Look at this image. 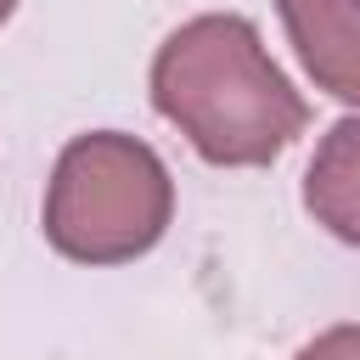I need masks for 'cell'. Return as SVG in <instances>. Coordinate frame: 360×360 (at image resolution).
Here are the masks:
<instances>
[{
  "label": "cell",
  "mask_w": 360,
  "mask_h": 360,
  "mask_svg": "<svg viewBox=\"0 0 360 360\" xmlns=\"http://www.w3.org/2000/svg\"><path fill=\"white\" fill-rule=\"evenodd\" d=\"M304 208L338 242L360 248V118H338L304 174Z\"/></svg>",
  "instance_id": "277c9868"
},
{
  "label": "cell",
  "mask_w": 360,
  "mask_h": 360,
  "mask_svg": "<svg viewBox=\"0 0 360 360\" xmlns=\"http://www.w3.org/2000/svg\"><path fill=\"white\" fill-rule=\"evenodd\" d=\"M309 79L360 107V0H276Z\"/></svg>",
  "instance_id": "3957f363"
},
{
  "label": "cell",
  "mask_w": 360,
  "mask_h": 360,
  "mask_svg": "<svg viewBox=\"0 0 360 360\" xmlns=\"http://www.w3.org/2000/svg\"><path fill=\"white\" fill-rule=\"evenodd\" d=\"M152 107L214 169L276 163L309 124L304 96L236 11H202L158 45Z\"/></svg>",
  "instance_id": "6da1fadb"
},
{
  "label": "cell",
  "mask_w": 360,
  "mask_h": 360,
  "mask_svg": "<svg viewBox=\"0 0 360 360\" xmlns=\"http://www.w3.org/2000/svg\"><path fill=\"white\" fill-rule=\"evenodd\" d=\"M292 360H360V321H343V326L315 332Z\"/></svg>",
  "instance_id": "5b68a950"
},
{
  "label": "cell",
  "mask_w": 360,
  "mask_h": 360,
  "mask_svg": "<svg viewBox=\"0 0 360 360\" xmlns=\"http://www.w3.org/2000/svg\"><path fill=\"white\" fill-rule=\"evenodd\" d=\"M174 180L163 158L118 129L73 135L45 186V242L73 264H129L163 242Z\"/></svg>",
  "instance_id": "7a4b0ae2"
},
{
  "label": "cell",
  "mask_w": 360,
  "mask_h": 360,
  "mask_svg": "<svg viewBox=\"0 0 360 360\" xmlns=\"http://www.w3.org/2000/svg\"><path fill=\"white\" fill-rule=\"evenodd\" d=\"M11 11H17V0H0V22H6V17H11Z\"/></svg>",
  "instance_id": "8992f818"
}]
</instances>
